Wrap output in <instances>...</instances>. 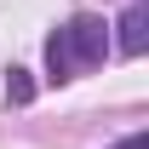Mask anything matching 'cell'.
I'll return each mask as SVG.
<instances>
[{"label":"cell","mask_w":149,"mask_h":149,"mask_svg":"<svg viewBox=\"0 0 149 149\" xmlns=\"http://www.w3.org/2000/svg\"><path fill=\"white\" fill-rule=\"evenodd\" d=\"M57 35H63V52H69L74 74H80V69H97V63L109 57V23H103V17H92V12L69 17Z\"/></svg>","instance_id":"cell-1"},{"label":"cell","mask_w":149,"mask_h":149,"mask_svg":"<svg viewBox=\"0 0 149 149\" xmlns=\"http://www.w3.org/2000/svg\"><path fill=\"white\" fill-rule=\"evenodd\" d=\"M46 80L52 86H63V80H74V63H69V52H63V35H46Z\"/></svg>","instance_id":"cell-3"},{"label":"cell","mask_w":149,"mask_h":149,"mask_svg":"<svg viewBox=\"0 0 149 149\" xmlns=\"http://www.w3.org/2000/svg\"><path fill=\"white\" fill-rule=\"evenodd\" d=\"M115 149H149V132H132L126 143H115Z\"/></svg>","instance_id":"cell-5"},{"label":"cell","mask_w":149,"mask_h":149,"mask_svg":"<svg viewBox=\"0 0 149 149\" xmlns=\"http://www.w3.org/2000/svg\"><path fill=\"white\" fill-rule=\"evenodd\" d=\"M6 97H12V103H35V80H29V69H6Z\"/></svg>","instance_id":"cell-4"},{"label":"cell","mask_w":149,"mask_h":149,"mask_svg":"<svg viewBox=\"0 0 149 149\" xmlns=\"http://www.w3.org/2000/svg\"><path fill=\"white\" fill-rule=\"evenodd\" d=\"M149 46V29H143V0H132L126 6V17H120V52L126 57H143Z\"/></svg>","instance_id":"cell-2"}]
</instances>
